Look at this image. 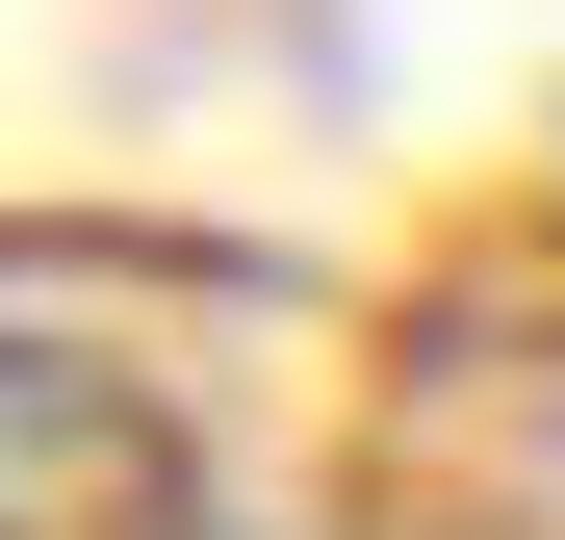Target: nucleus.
I'll return each instance as SVG.
<instances>
[{
  "label": "nucleus",
  "instance_id": "f257e3e1",
  "mask_svg": "<svg viewBox=\"0 0 565 540\" xmlns=\"http://www.w3.org/2000/svg\"><path fill=\"white\" fill-rule=\"evenodd\" d=\"M180 515H206V437H180L154 360L0 335V540H180Z\"/></svg>",
  "mask_w": 565,
  "mask_h": 540
}]
</instances>
